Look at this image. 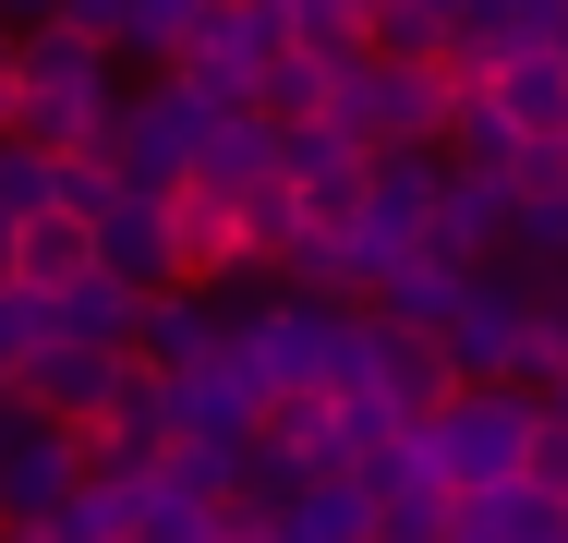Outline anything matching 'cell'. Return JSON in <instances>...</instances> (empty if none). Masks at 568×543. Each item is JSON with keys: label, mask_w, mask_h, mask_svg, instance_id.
Wrapping results in <instances>:
<instances>
[{"label": "cell", "mask_w": 568, "mask_h": 543, "mask_svg": "<svg viewBox=\"0 0 568 543\" xmlns=\"http://www.w3.org/2000/svg\"><path fill=\"white\" fill-rule=\"evenodd\" d=\"M98 266H110V217L85 206L73 182H49V194H24V206L0 217V290L12 303H85L98 290Z\"/></svg>", "instance_id": "obj_1"}, {"label": "cell", "mask_w": 568, "mask_h": 543, "mask_svg": "<svg viewBox=\"0 0 568 543\" xmlns=\"http://www.w3.org/2000/svg\"><path fill=\"white\" fill-rule=\"evenodd\" d=\"M471 109L520 145V157H568V49L557 37H496L471 61Z\"/></svg>", "instance_id": "obj_2"}, {"label": "cell", "mask_w": 568, "mask_h": 543, "mask_svg": "<svg viewBox=\"0 0 568 543\" xmlns=\"http://www.w3.org/2000/svg\"><path fill=\"white\" fill-rule=\"evenodd\" d=\"M12 133H37L49 157L98 121V49L85 37H37V49H12V109H0Z\"/></svg>", "instance_id": "obj_3"}, {"label": "cell", "mask_w": 568, "mask_h": 543, "mask_svg": "<svg viewBox=\"0 0 568 543\" xmlns=\"http://www.w3.org/2000/svg\"><path fill=\"white\" fill-rule=\"evenodd\" d=\"M0 109H12V49H0Z\"/></svg>", "instance_id": "obj_4"}, {"label": "cell", "mask_w": 568, "mask_h": 543, "mask_svg": "<svg viewBox=\"0 0 568 543\" xmlns=\"http://www.w3.org/2000/svg\"><path fill=\"white\" fill-rule=\"evenodd\" d=\"M0 532H12V508H0Z\"/></svg>", "instance_id": "obj_5"}]
</instances>
